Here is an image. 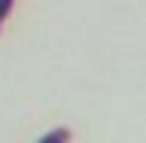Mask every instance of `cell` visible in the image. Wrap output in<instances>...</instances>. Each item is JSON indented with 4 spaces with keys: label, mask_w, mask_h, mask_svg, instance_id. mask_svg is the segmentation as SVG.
<instances>
[{
    "label": "cell",
    "mask_w": 146,
    "mask_h": 143,
    "mask_svg": "<svg viewBox=\"0 0 146 143\" xmlns=\"http://www.w3.org/2000/svg\"><path fill=\"white\" fill-rule=\"evenodd\" d=\"M69 140H72L69 128H54V131H48L45 137H39V143H69Z\"/></svg>",
    "instance_id": "6da1fadb"
},
{
    "label": "cell",
    "mask_w": 146,
    "mask_h": 143,
    "mask_svg": "<svg viewBox=\"0 0 146 143\" xmlns=\"http://www.w3.org/2000/svg\"><path fill=\"white\" fill-rule=\"evenodd\" d=\"M12 6H15V0H0V30H3V21L9 18Z\"/></svg>",
    "instance_id": "7a4b0ae2"
}]
</instances>
